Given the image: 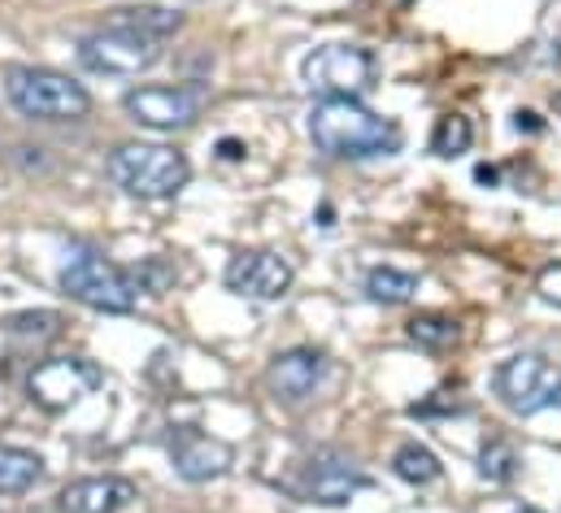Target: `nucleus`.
<instances>
[{"instance_id": "20e7f679", "label": "nucleus", "mask_w": 561, "mask_h": 513, "mask_svg": "<svg viewBox=\"0 0 561 513\" xmlns=\"http://www.w3.org/2000/svg\"><path fill=\"white\" fill-rule=\"evenodd\" d=\"M61 287H66L79 305H92V309H105V314H127V309H136V300H140L136 278L96 253L70 256V261L61 265Z\"/></svg>"}, {"instance_id": "a211bd4d", "label": "nucleus", "mask_w": 561, "mask_h": 513, "mask_svg": "<svg viewBox=\"0 0 561 513\" xmlns=\"http://www.w3.org/2000/svg\"><path fill=\"white\" fill-rule=\"evenodd\" d=\"M405 331H410V340L419 349H426V353H444V349H453L461 340V327L448 314H419V318H410Z\"/></svg>"}, {"instance_id": "ddd939ff", "label": "nucleus", "mask_w": 561, "mask_h": 513, "mask_svg": "<svg viewBox=\"0 0 561 513\" xmlns=\"http://www.w3.org/2000/svg\"><path fill=\"white\" fill-rule=\"evenodd\" d=\"M322 375H327V357L318 349H287L271 362V387L287 404L309 400L322 384Z\"/></svg>"}, {"instance_id": "dca6fc26", "label": "nucleus", "mask_w": 561, "mask_h": 513, "mask_svg": "<svg viewBox=\"0 0 561 513\" xmlns=\"http://www.w3.org/2000/svg\"><path fill=\"white\" fill-rule=\"evenodd\" d=\"M110 26H127L136 35H148V39H170L179 26H183V13L179 9H161V4H140V9H118Z\"/></svg>"}, {"instance_id": "6ab92c4d", "label": "nucleus", "mask_w": 561, "mask_h": 513, "mask_svg": "<svg viewBox=\"0 0 561 513\" xmlns=\"http://www.w3.org/2000/svg\"><path fill=\"white\" fill-rule=\"evenodd\" d=\"M392 470H397V479H405L414 488H426V483H435L444 475L439 457L431 448H422V444H401L397 457H392Z\"/></svg>"}, {"instance_id": "4be33fe9", "label": "nucleus", "mask_w": 561, "mask_h": 513, "mask_svg": "<svg viewBox=\"0 0 561 513\" xmlns=\"http://www.w3.org/2000/svg\"><path fill=\"white\" fill-rule=\"evenodd\" d=\"M13 331H22V335H53L57 331V314H18L13 322H9Z\"/></svg>"}, {"instance_id": "bb28decb", "label": "nucleus", "mask_w": 561, "mask_h": 513, "mask_svg": "<svg viewBox=\"0 0 561 513\" xmlns=\"http://www.w3.org/2000/svg\"><path fill=\"white\" fill-rule=\"evenodd\" d=\"M558 110H561V96H558Z\"/></svg>"}, {"instance_id": "b1692460", "label": "nucleus", "mask_w": 561, "mask_h": 513, "mask_svg": "<svg viewBox=\"0 0 561 513\" xmlns=\"http://www.w3.org/2000/svg\"><path fill=\"white\" fill-rule=\"evenodd\" d=\"M218 148H222V157H231V161H236V157H244V144H236V139H222Z\"/></svg>"}, {"instance_id": "0eeeda50", "label": "nucleus", "mask_w": 561, "mask_h": 513, "mask_svg": "<svg viewBox=\"0 0 561 513\" xmlns=\"http://www.w3.org/2000/svg\"><path fill=\"white\" fill-rule=\"evenodd\" d=\"M157 57H161V44L148 39V35L127 31V26H105V31L88 35V39L79 44L83 70H92V75H114V79L144 75L148 66H157Z\"/></svg>"}, {"instance_id": "f257e3e1", "label": "nucleus", "mask_w": 561, "mask_h": 513, "mask_svg": "<svg viewBox=\"0 0 561 513\" xmlns=\"http://www.w3.org/2000/svg\"><path fill=\"white\" fill-rule=\"evenodd\" d=\"M309 135L331 157H383L401 148V127L370 114L362 101H322L309 114Z\"/></svg>"}, {"instance_id": "9d476101", "label": "nucleus", "mask_w": 561, "mask_h": 513, "mask_svg": "<svg viewBox=\"0 0 561 513\" xmlns=\"http://www.w3.org/2000/svg\"><path fill=\"white\" fill-rule=\"evenodd\" d=\"M227 287L240 296H253V300H279L291 287V261L271 249L240 253L227 265Z\"/></svg>"}, {"instance_id": "2eb2a0df", "label": "nucleus", "mask_w": 561, "mask_h": 513, "mask_svg": "<svg viewBox=\"0 0 561 513\" xmlns=\"http://www.w3.org/2000/svg\"><path fill=\"white\" fill-rule=\"evenodd\" d=\"M44 479V461L31 448L0 444V497H22Z\"/></svg>"}, {"instance_id": "39448f33", "label": "nucleus", "mask_w": 561, "mask_h": 513, "mask_svg": "<svg viewBox=\"0 0 561 513\" xmlns=\"http://www.w3.org/2000/svg\"><path fill=\"white\" fill-rule=\"evenodd\" d=\"M300 75L322 101H357L375 83V57L357 44H327L305 57Z\"/></svg>"}, {"instance_id": "1a4fd4ad", "label": "nucleus", "mask_w": 561, "mask_h": 513, "mask_svg": "<svg viewBox=\"0 0 561 513\" xmlns=\"http://www.w3.org/2000/svg\"><path fill=\"white\" fill-rule=\"evenodd\" d=\"M196 88H136L127 92V114L148 130H183L201 118Z\"/></svg>"}, {"instance_id": "5701e85b", "label": "nucleus", "mask_w": 561, "mask_h": 513, "mask_svg": "<svg viewBox=\"0 0 561 513\" xmlns=\"http://www.w3.org/2000/svg\"><path fill=\"white\" fill-rule=\"evenodd\" d=\"M540 296L561 309V265H549V270L540 274Z\"/></svg>"}, {"instance_id": "9b49d317", "label": "nucleus", "mask_w": 561, "mask_h": 513, "mask_svg": "<svg viewBox=\"0 0 561 513\" xmlns=\"http://www.w3.org/2000/svg\"><path fill=\"white\" fill-rule=\"evenodd\" d=\"M170 457H174V466H179V475L187 483H209V479L231 470L236 453H231V444H222V440H214V435H205L196 426H183L170 440Z\"/></svg>"}, {"instance_id": "f3484780", "label": "nucleus", "mask_w": 561, "mask_h": 513, "mask_svg": "<svg viewBox=\"0 0 561 513\" xmlns=\"http://www.w3.org/2000/svg\"><path fill=\"white\" fill-rule=\"evenodd\" d=\"M366 296L379 300V305H405V300L419 296V274L397 270V265H375L366 274Z\"/></svg>"}, {"instance_id": "4468645a", "label": "nucleus", "mask_w": 561, "mask_h": 513, "mask_svg": "<svg viewBox=\"0 0 561 513\" xmlns=\"http://www.w3.org/2000/svg\"><path fill=\"white\" fill-rule=\"evenodd\" d=\"M136 501V488L127 479H79L61 492V510L66 513H123Z\"/></svg>"}, {"instance_id": "393cba45", "label": "nucleus", "mask_w": 561, "mask_h": 513, "mask_svg": "<svg viewBox=\"0 0 561 513\" xmlns=\"http://www.w3.org/2000/svg\"><path fill=\"white\" fill-rule=\"evenodd\" d=\"M553 57H558V61H561V31H558V35H553Z\"/></svg>"}, {"instance_id": "f8f14e48", "label": "nucleus", "mask_w": 561, "mask_h": 513, "mask_svg": "<svg viewBox=\"0 0 561 513\" xmlns=\"http://www.w3.org/2000/svg\"><path fill=\"white\" fill-rule=\"evenodd\" d=\"M370 479L348 461V457H335V453H322L305 466V492L318 501V505H348Z\"/></svg>"}, {"instance_id": "f03ea898", "label": "nucleus", "mask_w": 561, "mask_h": 513, "mask_svg": "<svg viewBox=\"0 0 561 513\" xmlns=\"http://www.w3.org/2000/svg\"><path fill=\"white\" fill-rule=\"evenodd\" d=\"M4 96L22 118L35 123H79L92 114V96L83 83L39 66H13L4 75Z\"/></svg>"}, {"instance_id": "7ed1b4c3", "label": "nucleus", "mask_w": 561, "mask_h": 513, "mask_svg": "<svg viewBox=\"0 0 561 513\" xmlns=\"http://www.w3.org/2000/svg\"><path fill=\"white\" fill-rule=\"evenodd\" d=\"M110 179L140 201H165L192 179V166L170 144H123L110 157Z\"/></svg>"}, {"instance_id": "412c9836", "label": "nucleus", "mask_w": 561, "mask_h": 513, "mask_svg": "<svg viewBox=\"0 0 561 513\" xmlns=\"http://www.w3.org/2000/svg\"><path fill=\"white\" fill-rule=\"evenodd\" d=\"M479 475L488 479V483H510L514 475H518V453H514V444H505V440H488L483 444V453H479Z\"/></svg>"}, {"instance_id": "a878e982", "label": "nucleus", "mask_w": 561, "mask_h": 513, "mask_svg": "<svg viewBox=\"0 0 561 513\" xmlns=\"http://www.w3.org/2000/svg\"><path fill=\"white\" fill-rule=\"evenodd\" d=\"M514 513H540V510H514Z\"/></svg>"}, {"instance_id": "aec40b11", "label": "nucleus", "mask_w": 561, "mask_h": 513, "mask_svg": "<svg viewBox=\"0 0 561 513\" xmlns=\"http://www.w3.org/2000/svg\"><path fill=\"white\" fill-rule=\"evenodd\" d=\"M470 144H474V127H470L466 114H439V118H435V127H431V152L457 157V152H466Z\"/></svg>"}, {"instance_id": "6e6552de", "label": "nucleus", "mask_w": 561, "mask_h": 513, "mask_svg": "<svg viewBox=\"0 0 561 513\" xmlns=\"http://www.w3.org/2000/svg\"><path fill=\"white\" fill-rule=\"evenodd\" d=\"M101 366L96 362H88V357H53V362H44V366H35V375H31V396H35V404H44V409H70V404H79L88 391H96L101 387Z\"/></svg>"}, {"instance_id": "423d86ee", "label": "nucleus", "mask_w": 561, "mask_h": 513, "mask_svg": "<svg viewBox=\"0 0 561 513\" xmlns=\"http://www.w3.org/2000/svg\"><path fill=\"white\" fill-rule=\"evenodd\" d=\"M496 396L514 413L561 409V375L540 353H514L510 362L496 366Z\"/></svg>"}]
</instances>
